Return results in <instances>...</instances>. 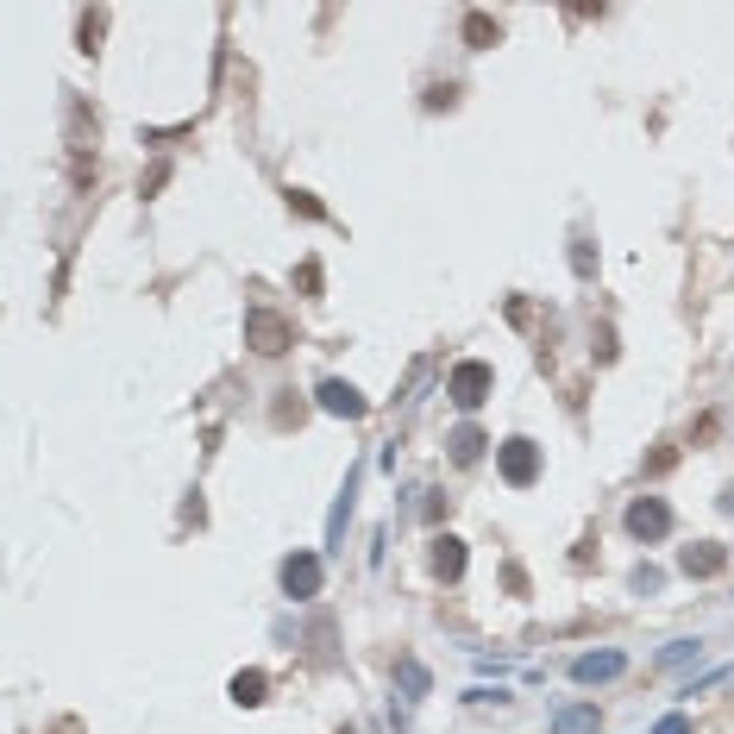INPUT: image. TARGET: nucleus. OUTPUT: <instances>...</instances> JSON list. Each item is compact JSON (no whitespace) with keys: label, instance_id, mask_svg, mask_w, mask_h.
Listing matches in <instances>:
<instances>
[{"label":"nucleus","instance_id":"nucleus-1","mask_svg":"<svg viewBox=\"0 0 734 734\" xmlns=\"http://www.w3.org/2000/svg\"><path fill=\"white\" fill-rule=\"evenodd\" d=\"M245 346H258L264 358H277V352H289V321L282 314H245Z\"/></svg>","mask_w":734,"mask_h":734},{"label":"nucleus","instance_id":"nucleus-2","mask_svg":"<svg viewBox=\"0 0 734 734\" xmlns=\"http://www.w3.org/2000/svg\"><path fill=\"white\" fill-rule=\"evenodd\" d=\"M666 527H671V509L659 497H641L634 509H627V534H634V541H659Z\"/></svg>","mask_w":734,"mask_h":734},{"label":"nucleus","instance_id":"nucleus-3","mask_svg":"<svg viewBox=\"0 0 734 734\" xmlns=\"http://www.w3.org/2000/svg\"><path fill=\"white\" fill-rule=\"evenodd\" d=\"M490 383H497L490 365H458L453 370V402H458V409H477V402L490 396Z\"/></svg>","mask_w":734,"mask_h":734},{"label":"nucleus","instance_id":"nucleus-4","mask_svg":"<svg viewBox=\"0 0 734 734\" xmlns=\"http://www.w3.org/2000/svg\"><path fill=\"white\" fill-rule=\"evenodd\" d=\"M534 471H541L534 440H509V446H502V477H509V483H534Z\"/></svg>","mask_w":734,"mask_h":734},{"label":"nucleus","instance_id":"nucleus-5","mask_svg":"<svg viewBox=\"0 0 734 734\" xmlns=\"http://www.w3.org/2000/svg\"><path fill=\"white\" fill-rule=\"evenodd\" d=\"M678 565H685L691 578H715V571L729 565V546H715V541H697V546H685V553H678Z\"/></svg>","mask_w":734,"mask_h":734},{"label":"nucleus","instance_id":"nucleus-6","mask_svg":"<svg viewBox=\"0 0 734 734\" xmlns=\"http://www.w3.org/2000/svg\"><path fill=\"white\" fill-rule=\"evenodd\" d=\"M321 402L333 414H365V396H358L352 383H321Z\"/></svg>","mask_w":734,"mask_h":734},{"label":"nucleus","instance_id":"nucleus-7","mask_svg":"<svg viewBox=\"0 0 734 734\" xmlns=\"http://www.w3.org/2000/svg\"><path fill=\"white\" fill-rule=\"evenodd\" d=\"M433 571H440V578H458V571H465V546H458L453 534L433 541Z\"/></svg>","mask_w":734,"mask_h":734},{"label":"nucleus","instance_id":"nucleus-8","mask_svg":"<svg viewBox=\"0 0 734 734\" xmlns=\"http://www.w3.org/2000/svg\"><path fill=\"white\" fill-rule=\"evenodd\" d=\"M282 583H289V590H302V597H308V590L321 583V565H314V559L302 553V559H289V565H282Z\"/></svg>","mask_w":734,"mask_h":734},{"label":"nucleus","instance_id":"nucleus-9","mask_svg":"<svg viewBox=\"0 0 734 734\" xmlns=\"http://www.w3.org/2000/svg\"><path fill=\"white\" fill-rule=\"evenodd\" d=\"M233 703H245V710L264 703V671H238V678H233Z\"/></svg>","mask_w":734,"mask_h":734},{"label":"nucleus","instance_id":"nucleus-10","mask_svg":"<svg viewBox=\"0 0 734 734\" xmlns=\"http://www.w3.org/2000/svg\"><path fill=\"white\" fill-rule=\"evenodd\" d=\"M465 38H471V51H490V44H497V20H490V13H471V20H465Z\"/></svg>","mask_w":734,"mask_h":734},{"label":"nucleus","instance_id":"nucleus-11","mask_svg":"<svg viewBox=\"0 0 734 734\" xmlns=\"http://www.w3.org/2000/svg\"><path fill=\"white\" fill-rule=\"evenodd\" d=\"M622 671V653H603V659H578V678L590 685V678H615Z\"/></svg>","mask_w":734,"mask_h":734},{"label":"nucleus","instance_id":"nucleus-12","mask_svg":"<svg viewBox=\"0 0 734 734\" xmlns=\"http://www.w3.org/2000/svg\"><path fill=\"white\" fill-rule=\"evenodd\" d=\"M477 453H483V433H471V427H465V433L453 440V458H458V465H471Z\"/></svg>","mask_w":734,"mask_h":734},{"label":"nucleus","instance_id":"nucleus-13","mask_svg":"<svg viewBox=\"0 0 734 734\" xmlns=\"http://www.w3.org/2000/svg\"><path fill=\"white\" fill-rule=\"evenodd\" d=\"M590 722H597V715H590V710H578V715H565V722H559V734H583Z\"/></svg>","mask_w":734,"mask_h":734}]
</instances>
